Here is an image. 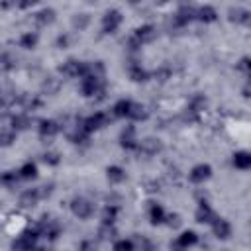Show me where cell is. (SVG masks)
<instances>
[{"label": "cell", "instance_id": "cell-19", "mask_svg": "<svg viewBox=\"0 0 251 251\" xmlns=\"http://www.w3.org/2000/svg\"><path fill=\"white\" fill-rule=\"evenodd\" d=\"M33 20H35L39 25H49V24H53V20H55V10H53V8H41L39 12L33 14Z\"/></svg>", "mask_w": 251, "mask_h": 251}, {"label": "cell", "instance_id": "cell-37", "mask_svg": "<svg viewBox=\"0 0 251 251\" xmlns=\"http://www.w3.org/2000/svg\"><path fill=\"white\" fill-rule=\"evenodd\" d=\"M98 235H100L102 239H112V237L116 235V227H114V226H108V224H102L100 229H98Z\"/></svg>", "mask_w": 251, "mask_h": 251}, {"label": "cell", "instance_id": "cell-27", "mask_svg": "<svg viewBox=\"0 0 251 251\" xmlns=\"http://www.w3.org/2000/svg\"><path fill=\"white\" fill-rule=\"evenodd\" d=\"M12 131H18V129H27L31 126V120L25 116V114H18L12 118Z\"/></svg>", "mask_w": 251, "mask_h": 251}, {"label": "cell", "instance_id": "cell-42", "mask_svg": "<svg viewBox=\"0 0 251 251\" xmlns=\"http://www.w3.org/2000/svg\"><path fill=\"white\" fill-rule=\"evenodd\" d=\"M57 45L63 49V47H67L69 45V37L67 35H59V39H57Z\"/></svg>", "mask_w": 251, "mask_h": 251}, {"label": "cell", "instance_id": "cell-5", "mask_svg": "<svg viewBox=\"0 0 251 251\" xmlns=\"http://www.w3.org/2000/svg\"><path fill=\"white\" fill-rule=\"evenodd\" d=\"M122 20L124 18H122V12L120 10H116V8L106 10L104 16H102V33H114L120 27Z\"/></svg>", "mask_w": 251, "mask_h": 251}, {"label": "cell", "instance_id": "cell-40", "mask_svg": "<svg viewBox=\"0 0 251 251\" xmlns=\"http://www.w3.org/2000/svg\"><path fill=\"white\" fill-rule=\"evenodd\" d=\"M165 222H167L171 227H178V226H180V216H178V214H167V216H165Z\"/></svg>", "mask_w": 251, "mask_h": 251}, {"label": "cell", "instance_id": "cell-20", "mask_svg": "<svg viewBox=\"0 0 251 251\" xmlns=\"http://www.w3.org/2000/svg\"><path fill=\"white\" fill-rule=\"evenodd\" d=\"M106 176H108V180L112 184H120V182L126 180V171L122 167H118V165H112V167L106 169Z\"/></svg>", "mask_w": 251, "mask_h": 251}, {"label": "cell", "instance_id": "cell-24", "mask_svg": "<svg viewBox=\"0 0 251 251\" xmlns=\"http://www.w3.org/2000/svg\"><path fill=\"white\" fill-rule=\"evenodd\" d=\"M165 210H163V206L161 204H151V208H149V220H151V224L153 226H159V224H163L165 222Z\"/></svg>", "mask_w": 251, "mask_h": 251}, {"label": "cell", "instance_id": "cell-34", "mask_svg": "<svg viewBox=\"0 0 251 251\" xmlns=\"http://www.w3.org/2000/svg\"><path fill=\"white\" fill-rule=\"evenodd\" d=\"M112 251H135V243L131 239H118L114 243Z\"/></svg>", "mask_w": 251, "mask_h": 251}, {"label": "cell", "instance_id": "cell-16", "mask_svg": "<svg viewBox=\"0 0 251 251\" xmlns=\"http://www.w3.org/2000/svg\"><path fill=\"white\" fill-rule=\"evenodd\" d=\"M216 18H218V12L214 10V6H200V8H196V18L194 20H198V22H204V24H212V22H216Z\"/></svg>", "mask_w": 251, "mask_h": 251}, {"label": "cell", "instance_id": "cell-4", "mask_svg": "<svg viewBox=\"0 0 251 251\" xmlns=\"http://www.w3.org/2000/svg\"><path fill=\"white\" fill-rule=\"evenodd\" d=\"M59 71H61L65 76H71V78L80 76V78H82V76L88 73V63L78 61V59H67V61L59 67Z\"/></svg>", "mask_w": 251, "mask_h": 251}, {"label": "cell", "instance_id": "cell-6", "mask_svg": "<svg viewBox=\"0 0 251 251\" xmlns=\"http://www.w3.org/2000/svg\"><path fill=\"white\" fill-rule=\"evenodd\" d=\"M196 243H198V233L192 229H186L180 235H176V239L171 243V249L173 251H186V249L194 247Z\"/></svg>", "mask_w": 251, "mask_h": 251}, {"label": "cell", "instance_id": "cell-3", "mask_svg": "<svg viewBox=\"0 0 251 251\" xmlns=\"http://www.w3.org/2000/svg\"><path fill=\"white\" fill-rule=\"evenodd\" d=\"M71 212L78 220H88L94 214V204L88 198H84V196H76V198L71 200Z\"/></svg>", "mask_w": 251, "mask_h": 251}, {"label": "cell", "instance_id": "cell-31", "mask_svg": "<svg viewBox=\"0 0 251 251\" xmlns=\"http://www.w3.org/2000/svg\"><path fill=\"white\" fill-rule=\"evenodd\" d=\"M18 180H20L18 171H6L4 175H0V184H4V186H12V184H16Z\"/></svg>", "mask_w": 251, "mask_h": 251}, {"label": "cell", "instance_id": "cell-33", "mask_svg": "<svg viewBox=\"0 0 251 251\" xmlns=\"http://www.w3.org/2000/svg\"><path fill=\"white\" fill-rule=\"evenodd\" d=\"M0 67H2L4 71L14 69V67H16V55H14V53H4V55H0Z\"/></svg>", "mask_w": 251, "mask_h": 251}, {"label": "cell", "instance_id": "cell-26", "mask_svg": "<svg viewBox=\"0 0 251 251\" xmlns=\"http://www.w3.org/2000/svg\"><path fill=\"white\" fill-rule=\"evenodd\" d=\"M206 104H208L206 96H204V94H196V96H192V100H190V104H188V110H190L192 114H198V112H202V110L206 108Z\"/></svg>", "mask_w": 251, "mask_h": 251}, {"label": "cell", "instance_id": "cell-25", "mask_svg": "<svg viewBox=\"0 0 251 251\" xmlns=\"http://www.w3.org/2000/svg\"><path fill=\"white\" fill-rule=\"evenodd\" d=\"M149 76H151V75H149L145 69H141V65H131V67H129V78H131L133 82H145Z\"/></svg>", "mask_w": 251, "mask_h": 251}, {"label": "cell", "instance_id": "cell-17", "mask_svg": "<svg viewBox=\"0 0 251 251\" xmlns=\"http://www.w3.org/2000/svg\"><path fill=\"white\" fill-rule=\"evenodd\" d=\"M39 200H41L39 190H37V188H29V190H25V192L20 196V206H22V208H33Z\"/></svg>", "mask_w": 251, "mask_h": 251}, {"label": "cell", "instance_id": "cell-8", "mask_svg": "<svg viewBox=\"0 0 251 251\" xmlns=\"http://www.w3.org/2000/svg\"><path fill=\"white\" fill-rule=\"evenodd\" d=\"M194 218H196L198 224H212V222L216 220V212L212 210V206H210L206 200H200Z\"/></svg>", "mask_w": 251, "mask_h": 251}, {"label": "cell", "instance_id": "cell-22", "mask_svg": "<svg viewBox=\"0 0 251 251\" xmlns=\"http://www.w3.org/2000/svg\"><path fill=\"white\" fill-rule=\"evenodd\" d=\"M18 175H20V178H24V180H31V178L37 176V165L31 163V161H27V163H24V165L18 169Z\"/></svg>", "mask_w": 251, "mask_h": 251}, {"label": "cell", "instance_id": "cell-38", "mask_svg": "<svg viewBox=\"0 0 251 251\" xmlns=\"http://www.w3.org/2000/svg\"><path fill=\"white\" fill-rule=\"evenodd\" d=\"M43 90H47V94H55L57 90H59V80L57 78H47L45 80V84H43Z\"/></svg>", "mask_w": 251, "mask_h": 251}, {"label": "cell", "instance_id": "cell-2", "mask_svg": "<svg viewBox=\"0 0 251 251\" xmlns=\"http://www.w3.org/2000/svg\"><path fill=\"white\" fill-rule=\"evenodd\" d=\"M37 231H39V235H43V237H47V239H57L59 237V233H61V224L53 218V216H41V220L37 222Z\"/></svg>", "mask_w": 251, "mask_h": 251}, {"label": "cell", "instance_id": "cell-7", "mask_svg": "<svg viewBox=\"0 0 251 251\" xmlns=\"http://www.w3.org/2000/svg\"><path fill=\"white\" fill-rule=\"evenodd\" d=\"M108 116L104 114V112H96V114H92V116H88V118H84L82 122H80V126H82V129L90 135L92 131H96V129H100V127H104L106 124H108Z\"/></svg>", "mask_w": 251, "mask_h": 251}, {"label": "cell", "instance_id": "cell-21", "mask_svg": "<svg viewBox=\"0 0 251 251\" xmlns=\"http://www.w3.org/2000/svg\"><path fill=\"white\" fill-rule=\"evenodd\" d=\"M127 118H129V120H133V122L147 120V110H145V106H143V104H139V102H131Z\"/></svg>", "mask_w": 251, "mask_h": 251}, {"label": "cell", "instance_id": "cell-23", "mask_svg": "<svg viewBox=\"0 0 251 251\" xmlns=\"http://www.w3.org/2000/svg\"><path fill=\"white\" fill-rule=\"evenodd\" d=\"M129 106H131V100L122 98V100H118V102L114 104L112 114H114L116 118H127V114H129Z\"/></svg>", "mask_w": 251, "mask_h": 251}, {"label": "cell", "instance_id": "cell-13", "mask_svg": "<svg viewBox=\"0 0 251 251\" xmlns=\"http://www.w3.org/2000/svg\"><path fill=\"white\" fill-rule=\"evenodd\" d=\"M212 231H214V235L218 239H227L231 235V224L227 220L216 216V220L212 222Z\"/></svg>", "mask_w": 251, "mask_h": 251}, {"label": "cell", "instance_id": "cell-39", "mask_svg": "<svg viewBox=\"0 0 251 251\" xmlns=\"http://www.w3.org/2000/svg\"><path fill=\"white\" fill-rule=\"evenodd\" d=\"M237 71H241V73H245V75H249V73H251V63H249V57H243V59L237 63Z\"/></svg>", "mask_w": 251, "mask_h": 251}, {"label": "cell", "instance_id": "cell-30", "mask_svg": "<svg viewBox=\"0 0 251 251\" xmlns=\"http://www.w3.org/2000/svg\"><path fill=\"white\" fill-rule=\"evenodd\" d=\"M88 24H90V16H88V14H76V16L73 18V27L78 29V31L86 29Z\"/></svg>", "mask_w": 251, "mask_h": 251}, {"label": "cell", "instance_id": "cell-15", "mask_svg": "<svg viewBox=\"0 0 251 251\" xmlns=\"http://www.w3.org/2000/svg\"><path fill=\"white\" fill-rule=\"evenodd\" d=\"M227 18H229V22H233V24H249V18H251V12L247 10V8H241V6H231L229 10H227Z\"/></svg>", "mask_w": 251, "mask_h": 251}, {"label": "cell", "instance_id": "cell-32", "mask_svg": "<svg viewBox=\"0 0 251 251\" xmlns=\"http://www.w3.org/2000/svg\"><path fill=\"white\" fill-rule=\"evenodd\" d=\"M16 141V131L12 129H0V147H10Z\"/></svg>", "mask_w": 251, "mask_h": 251}, {"label": "cell", "instance_id": "cell-14", "mask_svg": "<svg viewBox=\"0 0 251 251\" xmlns=\"http://www.w3.org/2000/svg\"><path fill=\"white\" fill-rule=\"evenodd\" d=\"M37 131H39V137H43V139L55 137L59 133V124L55 120H41L37 126Z\"/></svg>", "mask_w": 251, "mask_h": 251}, {"label": "cell", "instance_id": "cell-29", "mask_svg": "<svg viewBox=\"0 0 251 251\" xmlns=\"http://www.w3.org/2000/svg\"><path fill=\"white\" fill-rule=\"evenodd\" d=\"M37 45V33L35 31H25L22 37H20V47L24 49H33Z\"/></svg>", "mask_w": 251, "mask_h": 251}, {"label": "cell", "instance_id": "cell-43", "mask_svg": "<svg viewBox=\"0 0 251 251\" xmlns=\"http://www.w3.org/2000/svg\"><path fill=\"white\" fill-rule=\"evenodd\" d=\"M0 104H2V102H0Z\"/></svg>", "mask_w": 251, "mask_h": 251}, {"label": "cell", "instance_id": "cell-36", "mask_svg": "<svg viewBox=\"0 0 251 251\" xmlns=\"http://www.w3.org/2000/svg\"><path fill=\"white\" fill-rule=\"evenodd\" d=\"M43 163H47V165H51V167H55V165H59L61 163V155L57 153V151H47V153H43Z\"/></svg>", "mask_w": 251, "mask_h": 251}, {"label": "cell", "instance_id": "cell-9", "mask_svg": "<svg viewBox=\"0 0 251 251\" xmlns=\"http://www.w3.org/2000/svg\"><path fill=\"white\" fill-rule=\"evenodd\" d=\"M210 176H212V167H210V165H204V163L192 167V171L188 173V178H190V182H194V184H202V182L208 180Z\"/></svg>", "mask_w": 251, "mask_h": 251}, {"label": "cell", "instance_id": "cell-41", "mask_svg": "<svg viewBox=\"0 0 251 251\" xmlns=\"http://www.w3.org/2000/svg\"><path fill=\"white\" fill-rule=\"evenodd\" d=\"M78 251H96V245H94V241L86 239V241H82V243H80Z\"/></svg>", "mask_w": 251, "mask_h": 251}, {"label": "cell", "instance_id": "cell-18", "mask_svg": "<svg viewBox=\"0 0 251 251\" xmlns=\"http://www.w3.org/2000/svg\"><path fill=\"white\" fill-rule=\"evenodd\" d=\"M231 163H233L235 169H239V171H247V169L251 167V153H249V151H237V153L233 155Z\"/></svg>", "mask_w": 251, "mask_h": 251}, {"label": "cell", "instance_id": "cell-12", "mask_svg": "<svg viewBox=\"0 0 251 251\" xmlns=\"http://www.w3.org/2000/svg\"><path fill=\"white\" fill-rule=\"evenodd\" d=\"M137 149H139L141 153H145V155H157V153L163 149V143H161V139H157V137H145V139L139 141Z\"/></svg>", "mask_w": 251, "mask_h": 251}, {"label": "cell", "instance_id": "cell-1", "mask_svg": "<svg viewBox=\"0 0 251 251\" xmlns=\"http://www.w3.org/2000/svg\"><path fill=\"white\" fill-rule=\"evenodd\" d=\"M155 37H157V29H155L151 24H145V25L137 27V29L129 35V39H127V47H129L131 51H137L141 45L155 41Z\"/></svg>", "mask_w": 251, "mask_h": 251}, {"label": "cell", "instance_id": "cell-28", "mask_svg": "<svg viewBox=\"0 0 251 251\" xmlns=\"http://www.w3.org/2000/svg\"><path fill=\"white\" fill-rule=\"evenodd\" d=\"M118 212H120V208L118 206H106L104 208V212H102V224H108V226H114V222H116V218H118Z\"/></svg>", "mask_w": 251, "mask_h": 251}, {"label": "cell", "instance_id": "cell-10", "mask_svg": "<svg viewBox=\"0 0 251 251\" xmlns=\"http://www.w3.org/2000/svg\"><path fill=\"white\" fill-rule=\"evenodd\" d=\"M196 18V8L194 6H180L178 10H176V14L173 16V22H175V25H186L188 22H192Z\"/></svg>", "mask_w": 251, "mask_h": 251}, {"label": "cell", "instance_id": "cell-35", "mask_svg": "<svg viewBox=\"0 0 251 251\" xmlns=\"http://www.w3.org/2000/svg\"><path fill=\"white\" fill-rule=\"evenodd\" d=\"M135 241H137V245L141 247V251H157V245H155L149 237H145V235H137Z\"/></svg>", "mask_w": 251, "mask_h": 251}, {"label": "cell", "instance_id": "cell-11", "mask_svg": "<svg viewBox=\"0 0 251 251\" xmlns=\"http://www.w3.org/2000/svg\"><path fill=\"white\" fill-rule=\"evenodd\" d=\"M120 145L124 149H137L139 139L135 137V127L133 126H126L124 131L120 133Z\"/></svg>", "mask_w": 251, "mask_h": 251}]
</instances>
